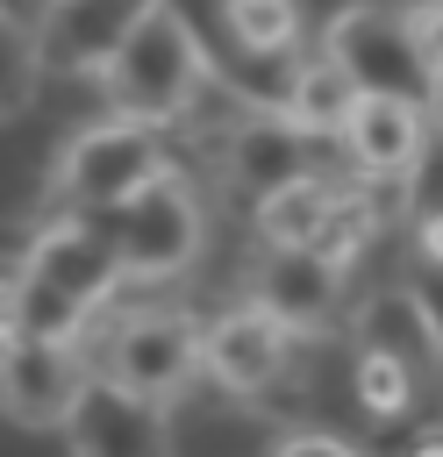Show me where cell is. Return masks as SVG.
<instances>
[{"instance_id":"3","label":"cell","mask_w":443,"mask_h":457,"mask_svg":"<svg viewBox=\"0 0 443 457\" xmlns=\"http://www.w3.org/2000/svg\"><path fill=\"white\" fill-rule=\"evenodd\" d=\"M314 43L350 71L357 93H386V100L436 107V57L414 43V29H407L400 7H372V0H357V7H343Z\"/></svg>"},{"instance_id":"2","label":"cell","mask_w":443,"mask_h":457,"mask_svg":"<svg viewBox=\"0 0 443 457\" xmlns=\"http://www.w3.org/2000/svg\"><path fill=\"white\" fill-rule=\"evenodd\" d=\"M107 221V243H114V264L121 278H179L193 257H200V236H207V214H200V193L186 171H150L136 193H121L114 207H100Z\"/></svg>"},{"instance_id":"4","label":"cell","mask_w":443,"mask_h":457,"mask_svg":"<svg viewBox=\"0 0 443 457\" xmlns=\"http://www.w3.org/2000/svg\"><path fill=\"white\" fill-rule=\"evenodd\" d=\"M164 164H171L164 157V129L107 114V121H93V129H79L64 143V157H57V200L79 207V214H100V207H114L121 193H136Z\"/></svg>"},{"instance_id":"16","label":"cell","mask_w":443,"mask_h":457,"mask_svg":"<svg viewBox=\"0 0 443 457\" xmlns=\"http://www.w3.org/2000/svg\"><path fill=\"white\" fill-rule=\"evenodd\" d=\"M36 86H43V64H36V36H29V21H21V14H7V7H0V121L29 114Z\"/></svg>"},{"instance_id":"5","label":"cell","mask_w":443,"mask_h":457,"mask_svg":"<svg viewBox=\"0 0 443 457\" xmlns=\"http://www.w3.org/2000/svg\"><path fill=\"white\" fill-rule=\"evenodd\" d=\"M79 343L86 336H21V328H0V414L21 421V428H57V414L79 393V378L93 371V357Z\"/></svg>"},{"instance_id":"13","label":"cell","mask_w":443,"mask_h":457,"mask_svg":"<svg viewBox=\"0 0 443 457\" xmlns=\"http://www.w3.org/2000/svg\"><path fill=\"white\" fill-rule=\"evenodd\" d=\"M336 143L364 179H407V164L429 157V107L386 100V93H357V107L343 114Z\"/></svg>"},{"instance_id":"12","label":"cell","mask_w":443,"mask_h":457,"mask_svg":"<svg viewBox=\"0 0 443 457\" xmlns=\"http://www.w3.org/2000/svg\"><path fill=\"white\" fill-rule=\"evenodd\" d=\"M307 164H314V136H307L300 121H286L279 107L243 100V114H236L229 136H222V171H229V186H243V193L257 200V193L300 179Z\"/></svg>"},{"instance_id":"19","label":"cell","mask_w":443,"mask_h":457,"mask_svg":"<svg viewBox=\"0 0 443 457\" xmlns=\"http://www.w3.org/2000/svg\"><path fill=\"white\" fill-rule=\"evenodd\" d=\"M286 7H293L300 36H322V29H329V21L343 14V7H357V0H286Z\"/></svg>"},{"instance_id":"11","label":"cell","mask_w":443,"mask_h":457,"mask_svg":"<svg viewBox=\"0 0 443 457\" xmlns=\"http://www.w3.org/2000/svg\"><path fill=\"white\" fill-rule=\"evenodd\" d=\"M150 0H43L29 14L36 36V64L43 71H100V57L129 36V21Z\"/></svg>"},{"instance_id":"20","label":"cell","mask_w":443,"mask_h":457,"mask_svg":"<svg viewBox=\"0 0 443 457\" xmlns=\"http://www.w3.org/2000/svg\"><path fill=\"white\" fill-rule=\"evenodd\" d=\"M0 7H7V14H21V21H29V14H36V7H43V0H0Z\"/></svg>"},{"instance_id":"6","label":"cell","mask_w":443,"mask_h":457,"mask_svg":"<svg viewBox=\"0 0 443 457\" xmlns=\"http://www.w3.org/2000/svg\"><path fill=\"white\" fill-rule=\"evenodd\" d=\"M57 428H64L71 450H86V457H157V450H171L164 400H143V393L114 386L100 364L79 378L71 407L57 414Z\"/></svg>"},{"instance_id":"17","label":"cell","mask_w":443,"mask_h":457,"mask_svg":"<svg viewBox=\"0 0 443 457\" xmlns=\"http://www.w3.org/2000/svg\"><path fill=\"white\" fill-rule=\"evenodd\" d=\"M357 400H364L379 421H393V414H407V407L422 400V386H414L400 364H386V357H364V350H357Z\"/></svg>"},{"instance_id":"7","label":"cell","mask_w":443,"mask_h":457,"mask_svg":"<svg viewBox=\"0 0 443 457\" xmlns=\"http://www.w3.org/2000/svg\"><path fill=\"white\" fill-rule=\"evenodd\" d=\"M193 371H200V328L186 314L143 307V314L107 328V378L114 386H129L143 400H171Z\"/></svg>"},{"instance_id":"1","label":"cell","mask_w":443,"mask_h":457,"mask_svg":"<svg viewBox=\"0 0 443 457\" xmlns=\"http://www.w3.org/2000/svg\"><path fill=\"white\" fill-rule=\"evenodd\" d=\"M93 79H100L107 114L171 129V121H186V107L207 93V50H200V36H193V21H186L179 0H150V7L129 21V36L100 57Z\"/></svg>"},{"instance_id":"15","label":"cell","mask_w":443,"mask_h":457,"mask_svg":"<svg viewBox=\"0 0 443 457\" xmlns=\"http://www.w3.org/2000/svg\"><path fill=\"white\" fill-rule=\"evenodd\" d=\"M357 107V86H350V71L314 43V57H293V71H286V93H279V114L286 121H300L314 143L322 136H336L343 129V114Z\"/></svg>"},{"instance_id":"10","label":"cell","mask_w":443,"mask_h":457,"mask_svg":"<svg viewBox=\"0 0 443 457\" xmlns=\"http://www.w3.org/2000/svg\"><path fill=\"white\" fill-rule=\"evenodd\" d=\"M21 271L43 278V286H57V293H71V300L93 307V314H100V300L121 286V264H114V243H107V221H100V214H79V207H71L64 221H50V228L29 243Z\"/></svg>"},{"instance_id":"14","label":"cell","mask_w":443,"mask_h":457,"mask_svg":"<svg viewBox=\"0 0 443 457\" xmlns=\"http://www.w3.org/2000/svg\"><path fill=\"white\" fill-rule=\"evenodd\" d=\"M357 350L400 364L429 393L436 386V314H429V293L422 286H379L357 307Z\"/></svg>"},{"instance_id":"21","label":"cell","mask_w":443,"mask_h":457,"mask_svg":"<svg viewBox=\"0 0 443 457\" xmlns=\"http://www.w3.org/2000/svg\"><path fill=\"white\" fill-rule=\"evenodd\" d=\"M393 7H429V0H393Z\"/></svg>"},{"instance_id":"18","label":"cell","mask_w":443,"mask_h":457,"mask_svg":"<svg viewBox=\"0 0 443 457\" xmlns=\"http://www.w3.org/2000/svg\"><path fill=\"white\" fill-rule=\"evenodd\" d=\"M272 450H314V457H350V443H343V436H329V428H286V436H272Z\"/></svg>"},{"instance_id":"9","label":"cell","mask_w":443,"mask_h":457,"mask_svg":"<svg viewBox=\"0 0 443 457\" xmlns=\"http://www.w3.org/2000/svg\"><path fill=\"white\" fill-rule=\"evenodd\" d=\"M250 300L293 328V336H314L336 321L343 307V264L322 257V250H300V243H264V257L250 264Z\"/></svg>"},{"instance_id":"8","label":"cell","mask_w":443,"mask_h":457,"mask_svg":"<svg viewBox=\"0 0 443 457\" xmlns=\"http://www.w3.org/2000/svg\"><path fill=\"white\" fill-rule=\"evenodd\" d=\"M286 364H293V328H279L257 300H243V307H229L200 328V371L236 400L272 393L286 378Z\"/></svg>"}]
</instances>
